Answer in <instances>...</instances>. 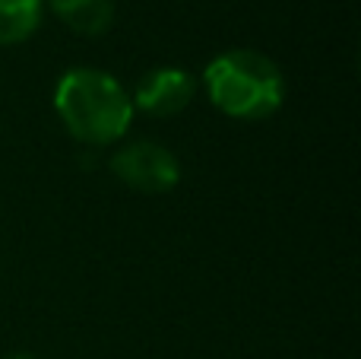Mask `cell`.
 <instances>
[{"mask_svg":"<svg viewBox=\"0 0 361 359\" xmlns=\"http://www.w3.org/2000/svg\"><path fill=\"white\" fill-rule=\"evenodd\" d=\"M54 112L73 140L86 146H111L130 127L133 99L108 70L73 67L54 89Z\"/></svg>","mask_w":361,"mask_h":359,"instance_id":"obj_1","label":"cell"},{"mask_svg":"<svg viewBox=\"0 0 361 359\" xmlns=\"http://www.w3.org/2000/svg\"><path fill=\"white\" fill-rule=\"evenodd\" d=\"M209 102L235 121H263L286 102V76L273 57L254 48H231L203 70Z\"/></svg>","mask_w":361,"mask_h":359,"instance_id":"obj_2","label":"cell"},{"mask_svg":"<svg viewBox=\"0 0 361 359\" xmlns=\"http://www.w3.org/2000/svg\"><path fill=\"white\" fill-rule=\"evenodd\" d=\"M111 172L121 184L140 194H169L180 182V163L169 146L156 140H133L111 156Z\"/></svg>","mask_w":361,"mask_h":359,"instance_id":"obj_3","label":"cell"},{"mask_svg":"<svg viewBox=\"0 0 361 359\" xmlns=\"http://www.w3.org/2000/svg\"><path fill=\"white\" fill-rule=\"evenodd\" d=\"M197 95V80L190 70L180 67H159L149 70L133 89V112H146L152 118H175Z\"/></svg>","mask_w":361,"mask_h":359,"instance_id":"obj_4","label":"cell"},{"mask_svg":"<svg viewBox=\"0 0 361 359\" xmlns=\"http://www.w3.org/2000/svg\"><path fill=\"white\" fill-rule=\"evenodd\" d=\"M44 4L76 35H105L114 23V0H44Z\"/></svg>","mask_w":361,"mask_h":359,"instance_id":"obj_5","label":"cell"},{"mask_svg":"<svg viewBox=\"0 0 361 359\" xmlns=\"http://www.w3.org/2000/svg\"><path fill=\"white\" fill-rule=\"evenodd\" d=\"M44 0H0V48L19 45L42 25Z\"/></svg>","mask_w":361,"mask_h":359,"instance_id":"obj_6","label":"cell"},{"mask_svg":"<svg viewBox=\"0 0 361 359\" xmlns=\"http://www.w3.org/2000/svg\"><path fill=\"white\" fill-rule=\"evenodd\" d=\"M6 359H35L32 353H13V356H6Z\"/></svg>","mask_w":361,"mask_h":359,"instance_id":"obj_7","label":"cell"}]
</instances>
